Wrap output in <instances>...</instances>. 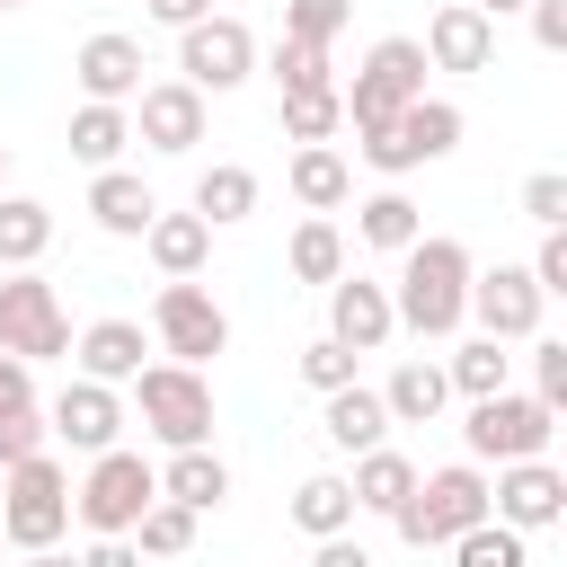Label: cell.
Masks as SVG:
<instances>
[{"mask_svg": "<svg viewBox=\"0 0 567 567\" xmlns=\"http://www.w3.org/2000/svg\"><path fill=\"white\" fill-rule=\"evenodd\" d=\"M27 567H80V558H62V549H27Z\"/></svg>", "mask_w": 567, "mask_h": 567, "instance_id": "50", "label": "cell"}, {"mask_svg": "<svg viewBox=\"0 0 567 567\" xmlns=\"http://www.w3.org/2000/svg\"><path fill=\"white\" fill-rule=\"evenodd\" d=\"M80 567H142V549H133V540H89Z\"/></svg>", "mask_w": 567, "mask_h": 567, "instance_id": "48", "label": "cell"}, {"mask_svg": "<svg viewBox=\"0 0 567 567\" xmlns=\"http://www.w3.org/2000/svg\"><path fill=\"white\" fill-rule=\"evenodd\" d=\"M487 514L505 523V532H549L558 514H567V470H549V461H505L496 478H487Z\"/></svg>", "mask_w": 567, "mask_h": 567, "instance_id": "12", "label": "cell"}, {"mask_svg": "<svg viewBox=\"0 0 567 567\" xmlns=\"http://www.w3.org/2000/svg\"><path fill=\"white\" fill-rule=\"evenodd\" d=\"M346 496H354V514H399V505L416 496V461H408V452H390V443H372V452H354Z\"/></svg>", "mask_w": 567, "mask_h": 567, "instance_id": "21", "label": "cell"}, {"mask_svg": "<svg viewBox=\"0 0 567 567\" xmlns=\"http://www.w3.org/2000/svg\"><path fill=\"white\" fill-rule=\"evenodd\" d=\"M71 354H80V381H106V390H124L133 372H142V319H89L80 337H71Z\"/></svg>", "mask_w": 567, "mask_h": 567, "instance_id": "19", "label": "cell"}, {"mask_svg": "<svg viewBox=\"0 0 567 567\" xmlns=\"http://www.w3.org/2000/svg\"><path fill=\"white\" fill-rule=\"evenodd\" d=\"M540 284L523 275V266H487V275H470V319H478V337H496V346H514V337H532L540 328Z\"/></svg>", "mask_w": 567, "mask_h": 567, "instance_id": "13", "label": "cell"}, {"mask_svg": "<svg viewBox=\"0 0 567 567\" xmlns=\"http://www.w3.org/2000/svg\"><path fill=\"white\" fill-rule=\"evenodd\" d=\"M354 195V168L328 151V142H310V151H292V204H310V213H337Z\"/></svg>", "mask_w": 567, "mask_h": 567, "instance_id": "28", "label": "cell"}, {"mask_svg": "<svg viewBox=\"0 0 567 567\" xmlns=\"http://www.w3.org/2000/svg\"><path fill=\"white\" fill-rule=\"evenodd\" d=\"M151 18H159V27H177V35H186V27H195V18H213V0H151Z\"/></svg>", "mask_w": 567, "mask_h": 567, "instance_id": "47", "label": "cell"}, {"mask_svg": "<svg viewBox=\"0 0 567 567\" xmlns=\"http://www.w3.org/2000/svg\"><path fill=\"white\" fill-rule=\"evenodd\" d=\"M532 399H540L549 416L567 408V346H558V337H540V346H532Z\"/></svg>", "mask_w": 567, "mask_h": 567, "instance_id": "42", "label": "cell"}, {"mask_svg": "<svg viewBox=\"0 0 567 567\" xmlns=\"http://www.w3.org/2000/svg\"><path fill=\"white\" fill-rule=\"evenodd\" d=\"M133 399H142V425H151L168 452L213 443V381H204L195 363H142V372H133Z\"/></svg>", "mask_w": 567, "mask_h": 567, "instance_id": "7", "label": "cell"}, {"mask_svg": "<svg viewBox=\"0 0 567 567\" xmlns=\"http://www.w3.org/2000/svg\"><path fill=\"white\" fill-rule=\"evenodd\" d=\"M0 9H27V0H0Z\"/></svg>", "mask_w": 567, "mask_h": 567, "instance_id": "52", "label": "cell"}, {"mask_svg": "<svg viewBox=\"0 0 567 567\" xmlns=\"http://www.w3.org/2000/svg\"><path fill=\"white\" fill-rule=\"evenodd\" d=\"M416 53H425V71H487L496 62V18H478L470 0H443Z\"/></svg>", "mask_w": 567, "mask_h": 567, "instance_id": "17", "label": "cell"}, {"mask_svg": "<svg viewBox=\"0 0 567 567\" xmlns=\"http://www.w3.org/2000/svg\"><path fill=\"white\" fill-rule=\"evenodd\" d=\"M159 496H168V505H186V514H221V496H230V470H221V452H213V443H195V452H168V470H159Z\"/></svg>", "mask_w": 567, "mask_h": 567, "instance_id": "24", "label": "cell"}, {"mask_svg": "<svg viewBox=\"0 0 567 567\" xmlns=\"http://www.w3.org/2000/svg\"><path fill=\"white\" fill-rule=\"evenodd\" d=\"M142 248H151V266H159L168 284H195V275H204V257H213V230H204L195 213H151Z\"/></svg>", "mask_w": 567, "mask_h": 567, "instance_id": "22", "label": "cell"}, {"mask_svg": "<svg viewBox=\"0 0 567 567\" xmlns=\"http://www.w3.org/2000/svg\"><path fill=\"white\" fill-rule=\"evenodd\" d=\"M71 80H80L89 106H124V97H142V44L115 35V27H97V35L71 53Z\"/></svg>", "mask_w": 567, "mask_h": 567, "instance_id": "16", "label": "cell"}, {"mask_svg": "<svg viewBox=\"0 0 567 567\" xmlns=\"http://www.w3.org/2000/svg\"><path fill=\"white\" fill-rule=\"evenodd\" d=\"M275 89H284V97H310V89H337V71H328L319 44H292V35H284V44H275Z\"/></svg>", "mask_w": 567, "mask_h": 567, "instance_id": "38", "label": "cell"}, {"mask_svg": "<svg viewBox=\"0 0 567 567\" xmlns=\"http://www.w3.org/2000/svg\"><path fill=\"white\" fill-rule=\"evenodd\" d=\"M195 523H204V514H186V505L151 496V514H142V523H133L124 540H133L142 558H186V549H195Z\"/></svg>", "mask_w": 567, "mask_h": 567, "instance_id": "34", "label": "cell"}, {"mask_svg": "<svg viewBox=\"0 0 567 567\" xmlns=\"http://www.w3.org/2000/svg\"><path fill=\"white\" fill-rule=\"evenodd\" d=\"M443 399H452V381H443V363H425V354H408V363L381 381V416H390V425H434Z\"/></svg>", "mask_w": 567, "mask_h": 567, "instance_id": "23", "label": "cell"}, {"mask_svg": "<svg viewBox=\"0 0 567 567\" xmlns=\"http://www.w3.org/2000/svg\"><path fill=\"white\" fill-rule=\"evenodd\" d=\"M44 425H53L71 452H89V461H97V452H115V443H124V399H115L106 381H62V399L44 408Z\"/></svg>", "mask_w": 567, "mask_h": 567, "instance_id": "15", "label": "cell"}, {"mask_svg": "<svg viewBox=\"0 0 567 567\" xmlns=\"http://www.w3.org/2000/svg\"><path fill=\"white\" fill-rule=\"evenodd\" d=\"M292 532H310V540L354 532V496H346V478H337V470H319V478H301V487H292Z\"/></svg>", "mask_w": 567, "mask_h": 567, "instance_id": "27", "label": "cell"}, {"mask_svg": "<svg viewBox=\"0 0 567 567\" xmlns=\"http://www.w3.org/2000/svg\"><path fill=\"white\" fill-rule=\"evenodd\" d=\"M62 532H71V470H62L53 452H35V461H18L9 487H0V540H18V549H62Z\"/></svg>", "mask_w": 567, "mask_h": 567, "instance_id": "5", "label": "cell"}, {"mask_svg": "<svg viewBox=\"0 0 567 567\" xmlns=\"http://www.w3.org/2000/svg\"><path fill=\"white\" fill-rule=\"evenodd\" d=\"M151 213H159V195H151L133 168H97V177H89V221H97L106 239H142Z\"/></svg>", "mask_w": 567, "mask_h": 567, "instance_id": "20", "label": "cell"}, {"mask_svg": "<svg viewBox=\"0 0 567 567\" xmlns=\"http://www.w3.org/2000/svg\"><path fill=\"white\" fill-rule=\"evenodd\" d=\"M523 213H532L540 230H567V177H558V168H532V177H523Z\"/></svg>", "mask_w": 567, "mask_h": 567, "instance_id": "41", "label": "cell"}, {"mask_svg": "<svg viewBox=\"0 0 567 567\" xmlns=\"http://www.w3.org/2000/svg\"><path fill=\"white\" fill-rule=\"evenodd\" d=\"M18 408H35V363L0 354V416H18Z\"/></svg>", "mask_w": 567, "mask_h": 567, "instance_id": "45", "label": "cell"}, {"mask_svg": "<svg viewBox=\"0 0 567 567\" xmlns=\"http://www.w3.org/2000/svg\"><path fill=\"white\" fill-rule=\"evenodd\" d=\"M284 257H292V275H301V284H337V275H346V230H337L328 213H310V221L292 230V248H284Z\"/></svg>", "mask_w": 567, "mask_h": 567, "instance_id": "33", "label": "cell"}, {"mask_svg": "<svg viewBox=\"0 0 567 567\" xmlns=\"http://www.w3.org/2000/svg\"><path fill=\"white\" fill-rule=\"evenodd\" d=\"M310 567H372V549H363L354 532H337V540H319V549H310Z\"/></svg>", "mask_w": 567, "mask_h": 567, "instance_id": "46", "label": "cell"}, {"mask_svg": "<svg viewBox=\"0 0 567 567\" xmlns=\"http://www.w3.org/2000/svg\"><path fill=\"white\" fill-rule=\"evenodd\" d=\"M470 523H487V470H478V461L416 470V496L390 514V532H399L408 549H452Z\"/></svg>", "mask_w": 567, "mask_h": 567, "instance_id": "2", "label": "cell"}, {"mask_svg": "<svg viewBox=\"0 0 567 567\" xmlns=\"http://www.w3.org/2000/svg\"><path fill=\"white\" fill-rule=\"evenodd\" d=\"M53 248V213L35 204V195H0V266L18 275V266H35Z\"/></svg>", "mask_w": 567, "mask_h": 567, "instance_id": "30", "label": "cell"}, {"mask_svg": "<svg viewBox=\"0 0 567 567\" xmlns=\"http://www.w3.org/2000/svg\"><path fill=\"white\" fill-rule=\"evenodd\" d=\"M523 18H532V44L540 53H567V0H532Z\"/></svg>", "mask_w": 567, "mask_h": 567, "instance_id": "44", "label": "cell"}, {"mask_svg": "<svg viewBox=\"0 0 567 567\" xmlns=\"http://www.w3.org/2000/svg\"><path fill=\"white\" fill-rule=\"evenodd\" d=\"M523 275L540 284V301H558V292H567V230H540V248H532Z\"/></svg>", "mask_w": 567, "mask_h": 567, "instance_id": "43", "label": "cell"}, {"mask_svg": "<svg viewBox=\"0 0 567 567\" xmlns=\"http://www.w3.org/2000/svg\"><path fill=\"white\" fill-rule=\"evenodd\" d=\"M151 337H159V354L168 363H213L221 346H230V310L204 292V284H159V301H151Z\"/></svg>", "mask_w": 567, "mask_h": 567, "instance_id": "10", "label": "cell"}, {"mask_svg": "<svg viewBox=\"0 0 567 567\" xmlns=\"http://www.w3.org/2000/svg\"><path fill=\"white\" fill-rule=\"evenodd\" d=\"M133 133H142L151 151L186 159V151L204 142V97H195L186 80H151V89H142V106H133Z\"/></svg>", "mask_w": 567, "mask_h": 567, "instance_id": "18", "label": "cell"}, {"mask_svg": "<svg viewBox=\"0 0 567 567\" xmlns=\"http://www.w3.org/2000/svg\"><path fill=\"white\" fill-rule=\"evenodd\" d=\"M301 381H310L319 399H328V390H354V354H346L337 337H310V346H301Z\"/></svg>", "mask_w": 567, "mask_h": 567, "instance_id": "39", "label": "cell"}, {"mask_svg": "<svg viewBox=\"0 0 567 567\" xmlns=\"http://www.w3.org/2000/svg\"><path fill=\"white\" fill-rule=\"evenodd\" d=\"M354 230H363L372 248H390V257H399V248H416V239H425V213H416L399 186H381V195H363V204H354Z\"/></svg>", "mask_w": 567, "mask_h": 567, "instance_id": "29", "label": "cell"}, {"mask_svg": "<svg viewBox=\"0 0 567 567\" xmlns=\"http://www.w3.org/2000/svg\"><path fill=\"white\" fill-rule=\"evenodd\" d=\"M0 354H18V363H53V354H71V319H62V292H53L35 266L0 275Z\"/></svg>", "mask_w": 567, "mask_h": 567, "instance_id": "9", "label": "cell"}, {"mask_svg": "<svg viewBox=\"0 0 567 567\" xmlns=\"http://www.w3.org/2000/svg\"><path fill=\"white\" fill-rule=\"evenodd\" d=\"M452 567H532V549H523V532H505V523L487 514V523H470V532L452 540Z\"/></svg>", "mask_w": 567, "mask_h": 567, "instance_id": "35", "label": "cell"}, {"mask_svg": "<svg viewBox=\"0 0 567 567\" xmlns=\"http://www.w3.org/2000/svg\"><path fill=\"white\" fill-rule=\"evenodd\" d=\"M470 248L461 239H443V230H425L416 248H399V284H390V319L399 328H416V337H452L461 319H470Z\"/></svg>", "mask_w": 567, "mask_h": 567, "instance_id": "1", "label": "cell"}, {"mask_svg": "<svg viewBox=\"0 0 567 567\" xmlns=\"http://www.w3.org/2000/svg\"><path fill=\"white\" fill-rule=\"evenodd\" d=\"M53 443V425H44V408H18V416H0V470H18V461H35Z\"/></svg>", "mask_w": 567, "mask_h": 567, "instance_id": "40", "label": "cell"}, {"mask_svg": "<svg viewBox=\"0 0 567 567\" xmlns=\"http://www.w3.org/2000/svg\"><path fill=\"white\" fill-rule=\"evenodd\" d=\"M346 18H354V0H284V35L292 44H319V53L346 35Z\"/></svg>", "mask_w": 567, "mask_h": 567, "instance_id": "37", "label": "cell"}, {"mask_svg": "<svg viewBox=\"0 0 567 567\" xmlns=\"http://www.w3.org/2000/svg\"><path fill=\"white\" fill-rule=\"evenodd\" d=\"M337 124H346V106H337V89H310V97H284V142H337Z\"/></svg>", "mask_w": 567, "mask_h": 567, "instance_id": "36", "label": "cell"}, {"mask_svg": "<svg viewBox=\"0 0 567 567\" xmlns=\"http://www.w3.org/2000/svg\"><path fill=\"white\" fill-rule=\"evenodd\" d=\"M151 496H159V470H151L142 452H124V443H115V452H97V461H89V478L71 487V514H80L97 540H124V532L151 514Z\"/></svg>", "mask_w": 567, "mask_h": 567, "instance_id": "4", "label": "cell"}, {"mask_svg": "<svg viewBox=\"0 0 567 567\" xmlns=\"http://www.w3.org/2000/svg\"><path fill=\"white\" fill-rule=\"evenodd\" d=\"M319 434L337 443V452H372V443H390V416H381V390H328V408H319Z\"/></svg>", "mask_w": 567, "mask_h": 567, "instance_id": "25", "label": "cell"}, {"mask_svg": "<svg viewBox=\"0 0 567 567\" xmlns=\"http://www.w3.org/2000/svg\"><path fill=\"white\" fill-rule=\"evenodd\" d=\"M425 97V53H416V35H381L363 62H354V80L337 89V106H346V124L354 133H372V124H390L399 106H416Z\"/></svg>", "mask_w": 567, "mask_h": 567, "instance_id": "3", "label": "cell"}, {"mask_svg": "<svg viewBox=\"0 0 567 567\" xmlns=\"http://www.w3.org/2000/svg\"><path fill=\"white\" fill-rule=\"evenodd\" d=\"M549 434H558V416L540 408V399H523V390H496V399H470V416H461V443H470V461H549Z\"/></svg>", "mask_w": 567, "mask_h": 567, "instance_id": "8", "label": "cell"}, {"mask_svg": "<svg viewBox=\"0 0 567 567\" xmlns=\"http://www.w3.org/2000/svg\"><path fill=\"white\" fill-rule=\"evenodd\" d=\"M478 18H514V9H532V0H470Z\"/></svg>", "mask_w": 567, "mask_h": 567, "instance_id": "49", "label": "cell"}, {"mask_svg": "<svg viewBox=\"0 0 567 567\" xmlns=\"http://www.w3.org/2000/svg\"><path fill=\"white\" fill-rule=\"evenodd\" d=\"M0 168H9V142H0Z\"/></svg>", "mask_w": 567, "mask_h": 567, "instance_id": "51", "label": "cell"}, {"mask_svg": "<svg viewBox=\"0 0 567 567\" xmlns=\"http://www.w3.org/2000/svg\"><path fill=\"white\" fill-rule=\"evenodd\" d=\"M354 151H363L381 177H408V168H425V159H452V151H461V106H452V97H416V106H399L390 124L354 133Z\"/></svg>", "mask_w": 567, "mask_h": 567, "instance_id": "6", "label": "cell"}, {"mask_svg": "<svg viewBox=\"0 0 567 567\" xmlns=\"http://www.w3.org/2000/svg\"><path fill=\"white\" fill-rule=\"evenodd\" d=\"M257 71V35L239 27V18H195L186 35H177V80L195 89V97H221V89H239Z\"/></svg>", "mask_w": 567, "mask_h": 567, "instance_id": "11", "label": "cell"}, {"mask_svg": "<svg viewBox=\"0 0 567 567\" xmlns=\"http://www.w3.org/2000/svg\"><path fill=\"white\" fill-rule=\"evenodd\" d=\"M124 142H133V115H124V106H80V115H71V159L115 168V159H124Z\"/></svg>", "mask_w": 567, "mask_h": 567, "instance_id": "32", "label": "cell"}, {"mask_svg": "<svg viewBox=\"0 0 567 567\" xmlns=\"http://www.w3.org/2000/svg\"><path fill=\"white\" fill-rule=\"evenodd\" d=\"M505 372H514V354H505L496 337H461V346H452V363H443V381H452L461 399H496V390H505Z\"/></svg>", "mask_w": 567, "mask_h": 567, "instance_id": "31", "label": "cell"}, {"mask_svg": "<svg viewBox=\"0 0 567 567\" xmlns=\"http://www.w3.org/2000/svg\"><path fill=\"white\" fill-rule=\"evenodd\" d=\"M248 213H257V168L213 159V168L195 177V221H204V230H230V221H248Z\"/></svg>", "mask_w": 567, "mask_h": 567, "instance_id": "26", "label": "cell"}, {"mask_svg": "<svg viewBox=\"0 0 567 567\" xmlns=\"http://www.w3.org/2000/svg\"><path fill=\"white\" fill-rule=\"evenodd\" d=\"M328 337H337L346 354H381V346L399 337V319H390V284H372V275H337V284H328Z\"/></svg>", "mask_w": 567, "mask_h": 567, "instance_id": "14", "label": "cell"}]
</instances>
